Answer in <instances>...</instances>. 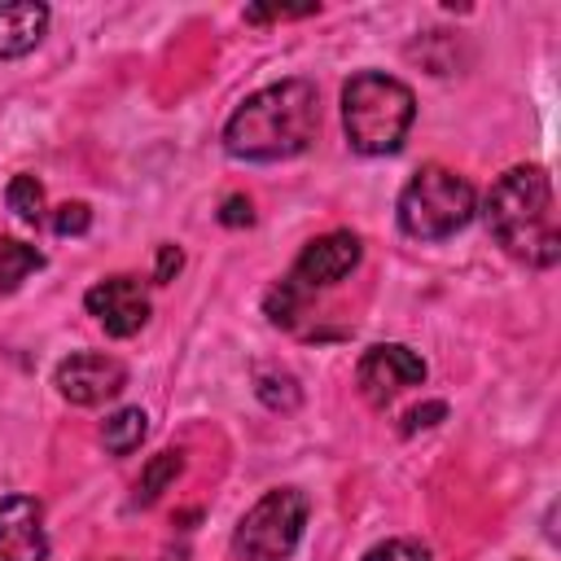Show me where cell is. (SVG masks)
Instances as JSON below:
<instances>
[{"instance_id": "cell-1", "label": "cell", "mask_w": 561, "mask_h": 561, "mask_svg": "<svg viewBox=\"0 0 561 561\" xmlns=\"http://www.w3.org/2000/svg\"><path fill=\"white\" fill-rule=\"evenodd\" d=\"M320 131V92L307 79H280L237 105L224 127V149L237 162L298 158Z\"/></svg>"}, {"instance_id": "cell-2", "label": "cell", "mask_w": 561, "mask_h": 561, "mask_svg": "<svg viewBox=\"0 0 561 561\" xmlns=\"http://www.w3.org/2000/svg\"><path fill=\"white\" fill-rule=\"evenodd\" d=\"M486 228L495 241L530 263V267H552L561 259V228H557V206H552V180L543 167H508L491 193H486Z\"/></svg>"}, {"instance_id": "cell-3", "label": "cell", "mask_w": 561, "mask_h": 561, "mask_svg": "<svg viewBox=\"0 0 561 561\" xmlns=\"http://www.w3.org/2000/svg\"><path fill=\"white\" fill-rule=\"evenodd\" d=\"M412 118H416V96L394 75L364 70L342 88V127L355 153H368V158L394 153Z\"/></svg>"}, {"instance_id": "cell-4", "label": "cell", "mask_w": 561, "mask_h": 561, "mask_svg": "<svg viewBox=\"0 0 561 561\" xmlns=\"http://www.w3.org/2000/svg\"><path fill=\"white\" fill-rule=\"evenodd\" d=\"M473 184L451 167H421L399 193V228L416 241H443L473 219Z\"/></svg>"}, {"instance_id": "cell-5", "label": "cell", "mask_w": 561, "mask_h": 561, "mask_svg": "<svg viewBox=\"0 0 561 561\" xmlns=\"http://www.w3.org/2000/svg\"><path fill=\"white\" fill-rule=\"evenodd\" d=\"M307 526V495L294 486L267 491L232 530L237 561H289Z\"/></svg>"}, {"instance_id": "cell-6", "label": "cell", "mask_w": 561, "mask_h": 561, "mask_svg": "<svg viewBox=\"0 0 561 561\" xmlns=\"http://www.w3.org/2000/svg\"><path fill=\"white\" fill-rule=\"evenodd\" d=\"M359 254H364V245H359L355 232H342V228L337 232H324V237H316V241L302 245V254L294 259V267H289V276L280 285L294 289L307 302L316 289H329L342 276H351L355 263H359Z\"/></svg>"}, {"instance_id": "cell-7", "label": "cell", "mask_w": 561, "mask_h": 561, "mask_svg": "<svg viewBox=\"0 0 561 561\" xmlns=\"http://www.w3.org/2000/svg\"><path fill=\"white\" fill-rule=\"evenodd\" d=\"M355 381H359V394L373 408H386L394 394H403L408 386L425 381V359L403 342H381V346H368L359 355Z\"/></svg>"}, {"instance_id": "cell-8", "label": "cell", "mask_w": 561, "mask_h": 561, "mask_svg": "<svg viewBox=\"0 0 561 561\" xmlns=\"http://www.w3.org/2000/svg\"><path fill=\"white\" fill-rule=\"evenodd\" d=\"M53 386L61 390L66 403H75V408H96V403L114 399V394L127 386V368H123L114 355L79 351V355H70V359L57 364Z\"/></svg>"}, {"instance_id": "cell-9", "label": "cell", "mask_w": 561, "mask_h": 561, "mask_svg": "<svg viewBox=\"0 0 561 561\" xmlns=\"http://www.w3.org/2000/svg\"><path fill=\"white\" fill-rule=\"evenodd\" d=\"M83 307L110 337H131L149 320V294L136 276H105L83 294Z\"/></svg>"}, {"instance_id": "cell-10", "label": "cell", "mask_w": 561, "mask_h": 561, "mask_svg": "<svg viewBox=\"0 0 561 561\" xmlns=\"http://www.w3.org/2000/svg\"><path fill=\"white\" fill-rule=\"evenodd\" d=\"M0 561H48L44 508L31 495L0 500Z\"/></svg>"}, {"instance_id": "cell-11", "label": "cell", "mask_w": 561, "mask_h": 561, "mask_svg": "<svg viewBox=\"0 0 561 561\" xmlns=\"http://www.w3.org/2000/svg\"><path fill=\"white\" fill-rule=\"evenodd\" d=\"M48 31V9L35 0H18V4H0V61L9 57H26Z\"/></svg>"}, {"instance_id": "cell-12", "label": "cell", "mask_w": 561, "mask_h": 561, "mask_svg": "<svg viewBox=\"0 0 561 561\" xmlns=\"http://www.w3.org/2000/svg\"><path fill=\"white\" fill-rule=\"evenodd\" d=\"M145 430H149V416H145L140 408H118V412L101 425V443H105L110 456H131V451L140 447Z\"/></svg>"}, {"instance_id": "cell-13", "label": "cell", "mask_w": 561, "mask_h": 561, "mask_svg": "<svg viewBox=\"0 0 561 561\" xmlns=\"http://www.w3.org/2000/svg\"><path fill=\"white\" fill-rule=\"evenodd\" d=\"M44 267V254L18 237H4L0 241V294H13L31 272Z\"/></svg>"}, {"instance_id": "cell-14", "label": "cell", "mask_w": 561, "mask_h": 561, "mask_svg": "<svg viewBox=\"0 0 561 561\" xmlns=\"http://www.w3.org/2000/svg\"><path fill=\"white\" fill-rule=\"evenodd\" d=\"M254 394H259L272 412H289V408H298V399H302L298 377L285 373V368H267V364L254 368Z\"/></svg>"}, {"instance_id": "cell-15", "label": "cell", "mask_w": 561, "mask_h": 561, "mask_svg": "<svg viewBox=\"0 0 561 561\" xmlns=\"http://www.w3.org/2000/svg\"><path fill=\"white\" fill-rule=\"evenodd\" d=\"M180 469H184V456H180V451H158V456L145 465L140 482H136V504H153V500L180 478Z\"/></svg>"}, {"instance_id": "cell-16", "label": "cell", "mask_w": 561, "mask_h": 561, "mask_svg": "<svg viewBox=\"0 0 561 561\" xmlns=\"http://www.w3.org/2000/svg\"><path fill=\"white\" fill-rule=\"evenodd\" d=\"M4 202L22 224H44V188L35 175H13L4 188Z\"/></svg>"}, {"instance_id": "cell-17", "label": "cell", "mask_w": 561, "mask_h": 561, "mask_svg": "<svg viewBox=\"0 0 561 561\" xmlns=\"http://www.w3.org/2000/svg\"><path fill=\"white\" fill-rule=\"evenodd\" d=\"M364 561H430V548H421L412 539H386L373 552H364Z\"/></svg>"}, {"instance_id": "cell-18", "label": "cell", "mask_w": 561, "mask_h": 561, "mask_svg": "<svg viewBox=\"0 0 561 561\" xmlns=\"http://www.w3.org/2000/svg\"><path fill=\"white\" fill-rule=\"evenodd\" d=\"M88 224H92L88 202H66V206H57V215H53V228H57L61 237H79V232H88Z\"/></svg>"}, {"instance_id": "cell-19", "label": "cell", "mask_w": 561, "mask_h": 561, "mask_svg": "<svg viewBox=\"0 0 561 561\" xmlns=\"http://www.w3.org/2000/svg\"><path fill=\"white\" fill-rule=\"evenodd\" d=\"M219 224H228V228H245V224H254V210H250V197H241V193H232V197H224V210H219Z\"/></svg>"}, {"instance_id": "cell-20", "label": "cell", "mask_w": 561, "mask_h": 561, "mask_svg": "<svg viewBox=\"0 0 561 561\" xmlns=\"http://www.w3.org/2000/svg\"><path fill=\"white\" fill-rule=\"evenodd\" d=\"M438 416H447V403H425V408H412V412L403 416V430H408V434H416V430H430Z\"/></svg>"}, {"instance_id": "cell-21", "label": "cell", "mask_w": 561, "mask_h": 561, "mask_svg": "<svg viewBox=\"0 0 561 561\" xmlns=\"http://www.w3.org/2000/svg\"><path fill=\"white\" fill-rule=\"evenodd\" d=\"M180 267H184L180 245H162V250H158V272H153V280H158V285H167V280H171Z\"/></svg>"}, {"instance_id": "cell-22", "label": "cell", "mask_w": 561, "mask_h": 561, "mask_svg": "<svg viewBox=\"0 0 561 561\" xmlns=\"http://www.w3.org/2000/svg\"><path fill=\"white\" fill-rule=\"evenodd\" d=\"M114 561H118V557H114Z\"/></svg>"}]
</instances>
